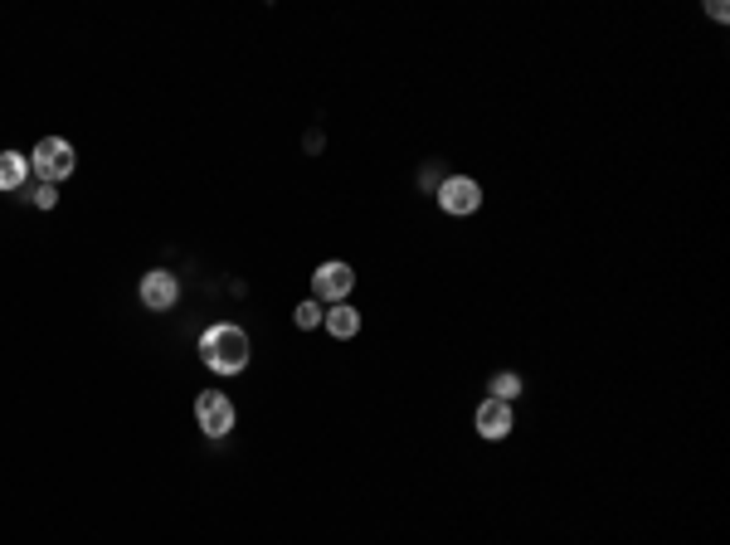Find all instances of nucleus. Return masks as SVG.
I'll use <instances>...</instances> for the list:
<instances>
[{
	"label": "nucleus",
	"instance_id": "nucleus-6",
	"mask_svg": "<svg viewBox=\"0 0 730 545\" xmlns=\"http://www.w3.org/2000/svg\"><path fill=\"white\" fill-rule=\"evenodd\" d=\"M142 307L146 312H171L176 302H181V283H176V273L171 268H151L142 273Z\"/></svg>",
	"mask_w": 730,
	"mask_h": 545
},
{
	"label": "nucleus",
	"instance_id": "nucleus-2",
	"mask_svg": "<svg viewBox=\"0 0 730 545\" xmlns=\"http://www.w3.org/2000/svg\"><path fill=\"white\" fill-rule=\"evenodd\" d=\"M30 171H35L39 181H69L73 171H78V151H73L64 137H39L35 151H30Z\"/></svg>",
	"mask_w": 730,
	"mask_h": 545
},
{
	"label": "nucleus",
	"instance_id": "nucleus-11",
	"mask_svg": "<svg viewBox=\"0 0 730 545\" xmlns=\"http://www.w3.org/2000/svg\"><path fill=\"white\" fill-rule=\"evenodd\" d=\"M322 312H327V307H322L317 297H307V302H297V312H292V322H297V327H302V331H312V327H322Z\"/></svg>",
	"mask_w": 730,
	"mask_h": 545
},
{
	"label": "nucleus",
	"instance_id": "nucleus-8",
	"mask_svg": "<svg viewBox=\"0 0 730 545\" xmlns=\"http://www.w3.org/2000/svg\"><path fill=\"white\" fill-rule=\"evenodd\" d=\"M322 327H327L336 341H351V336L361 331V312H356L351 302H331L327 312H322Z\"/></svg>",
	"mask_w": 730,
	"mask_h": 545
},
{
	"label": "nucleus",
	"instance_id": "nucleus-12",
	"mask_svg": "<svg viewBox=\"0 0 730 545\" xmlns=\"http://www.w3.org/2000/svg\"><path fill=\"white\" fill-rule=\"evenodd\" d=\"M30 200H35L39 210H54V205H59V190H54L49 181H39L35 190H30Z\"/></svg>",
	"mask_w": 730,
	"mask_h": 545
},
{
	"label": "nucleus",
	"instance_id": "nucleus-7",
	"mask_svg": "<svg viewBox=\"0 0 730 545\" xmlns=\"http://www.w3.org/2000/svg\"><path fill=\"white\" fill-rule=\"evenodd\" d=\"M473 429H477L482 438H487V443H502V438H507L511 429H516V414H511V404H507V400H492V395H487V400L477 404Z\"/></svg>",
	"mask_w": 730,
	"mask_h": 545
},
{
	"label": "nucleus",
	"instance_id": "nucleus-5",
	"mask_svg": "<svg viewBox=\"0 0 730 545\" xmlns=\"http://www.w3.org/2000/svg\"><path fill=\"white\" fill-rule=\"evenodd\" d=\"M351 288H356V268L341 263V258H327L312 273V297L317 302H351Z\"/></svg>",
	"mask_w": 730,
	"mask_h": 545
},
{
	"label": "nucleus",
	"instance_id": "nucleus-1",
	"mask_svg": "<svg viewBox=\"0 0 730 545\" xmlns=\"http://www.w3.org/2000/svg\"><path fill=\"white\" fill-rule=\"evenodd\" d=\"M249 331L234 327V322H215V327L200 331V361L205 370H215V375H239L244 365H249Z\"/></svg>",
	"mask_w": 730,
	"mask_h": 545
},
{
	"label": "nucleus",
	"instance_id": "nucleus-3",
	"mask_svg": "<svg viewBox=\"0 0 730 545\" xmlns=\"http://www.w3.org/2000/svg\"><path fill=\"white\" fill-rule=\"evenodd\" d=\"M195 424H200V429H205L210 438L234 434V424H239V414H234V400H229L224 390H205V395L195 400Z\"/></svg>",
	"mask_w": 730,
	"mask_h": 545
},
{
	"label": "nucleus",
	"instance_id": "nucleus-13",
	"mask_svg": "<svg viewBox=\"0 0 730 545\" xmlns=\"http://www.w3.org/2000/svg\"><path fill=\"white\" fill-rule=\"evenodd\" d=\"M706 15H711V20H730V5H726V0H711V5H706Z\"/></svg>",
	"mask_w": 730,
	"mask_h": 545
},
{
	"label": "nucleus",
	"instance_id": "nucleus-4",
	"mask_svg": "<svg viewBox=\"0 0 730 545\" xmlns=\"http://www.w3.org/2000/svg\"><path fill=\"white\" fill-rule=\"evenodd\" d=\"M438 205H443V215H458L468 219L482 210V185L473 176H443L438 181Z\"/></svg>",
	"mask_w": 730,
	"mask_h": 545
},
{
	"label": "nucleus",
	"instance_id": "nucleus-10",
	"mask_svg": "<svg viewBox=\"0 0 730 545\" xmlns=\"http://www.w3.org/2000/svg\"><path fill=\"white\" fill-rule=\"evenodd\" d=\"M487 390H492V400H516V395H521V375H516V370H502V375H492V385H487Z\"/></svg>",
	"mask_w": 730,
	"mask_h": 545
},
{
	"label": "nucleus",
	"instance_id": "nucleus-9",
	"mask_svg": "<svg viewBox=\"0 0 730 545\" xmlns=\"http://www.w3.org/2000/svg\"><path fill=\"white\" fill-rule=\"evenodd\" d=\"M25 181H30V156L0 151V190H25Z\"/></svg>",
	"mask_w": 730,
	"mask_h": 545
}]
</instances>
